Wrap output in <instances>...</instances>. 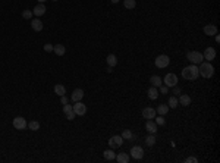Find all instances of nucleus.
<instances>
[{
  "instance_id": "nucleus-40",
  "label": "nucleus",
  "mask_w": 220,
  "mask_h": 163,
  "mask_svg": "<svg viewBox=\"0 0 220 163\" xmlns=\"http://www.w3.org/2000/svg\"><path fill=\"white\" fill-rule=\"evenodd\" d=\"M38 2H40V3H44V2H46V0H38Z\"/></svg>"
},
{
  "instance_id": "nucleus-21",
  "label": "nucleus",
  "mask_w": 220,
  "mask_h": 163,
  "mask_svg": "<svg viewBox=\"0 0 220 163\" xmlns=\"http://www.w3.org/2000/svg\"><path fill=\"white\" fill-rule=\"evenodd\" d=\"M106 62H107V65H109V66H116L117 65V57L116 56H115V54H109V56H107V57H106Z\"/></svg>"
},
{
  "instance_id": "nucleus-31",
  "label": "nucleus",
  "mask_w": 220,
  "mask_h": 163,
  "mask_svg": "<svg viewBox=\"0 0 220 163\" xmlns=\"http://www.w3.org/2000/svg\"><path fill=\"white\" fill-rule=\"evenodd\" d=\"M132 137H134V134L131 132L129 129H125V131L122 132V138L123 140H132Z\"/></svg>"
},
{
  "instance_id": "nucleus-27",
  "label": "nucleus",
  "mask_w": 220,
  "mask_h": 163,
  "mask_svg": "<svg viewBox=\"0 0 220 163\" xmlns=\"http://www.w3.org/2000/svg\"><path fill=\"white\" fill-rule=\"evenodd\" d=\"M177 104H179V102H177L176 96H172L170 98H169V103H167V106H169V107H172V109H176Z\"/></svg>"
},
{
  "instance_id": "nucleus-17",
  "label": "nucleus",
  "mask_w": 220,
  "mask_h": 163,
  "mask_svg": "<svg viewBox=\"0 0 220 163\" xmlns=\"http://www.w3.org/2000/svg\"><path fill=\"white\" fill-rule=\"evenodd\" d=\"M31 28H32L34 31H37V32H38V31L43 30V22H41V21H40L38 18L32 19V21H31Z\"/></svg>"
},
{
  "instance_id": "nucleus-35",
  "label": "nucleus",
  "mask_w": 220,
  "mask_h": 163,
  "mask_svg": "<svg viewBox=\"0 0 220 163\" xmlns=\"http://www.w3.org/2000/svg\"><path fill=\"white\" fill-rule=\"evenodd\" d=\"M60 103L62 104H67V103H69V98H67L66 96H60Z\"/></svg>"
},
{
  "instance_id": "nucleus-37",
  "label": "nucleus",
  "mask_w": 220,
  "mask_h": 163,
  "mask_svg": "<svg viewBox=\"0 0 220 163\" xmlns=\"http://www.w3.org/2000/svg\"><path fill=\"white\" fill-rule=\"evenodd\" d=\"M185 162H186V163H197V162H198V159H195V157H188Z\"/></svg>"
},
{
  "instance_id": "nucleus-2",
  "label": "nucleus",
  "mask_w": 220,
  "mask_h": 163,
  "mask_svg": "<svg viewBox=\"0 0 220 163\" xmlns=\"http://www.w3.org/2000/svg\"><path fill=\"white\" fill-rule=\"evenodd\" d=\"M198 75H200V72H198L197 65H191V66H186V68H183L182 69V77L185 79L194 81V79L198 78Z\"/></svg>"
},
{
  "instance_id": "nucleus-9",
  "label": "nucleus",
  "mask_w": 220,
  "mask_h": 163,
  "mask_svg": "<svg viewBox=\"0 0 220 163\" xmlns=\"http://www.w3.org/2000/svg\"><path fill=\"white\" fill-rule=\"evenodd\" d=\"M129 153H131V156L134 157V159H136V160L142 159V156H144V150L141 148V145H134Z\"/></svg>"
},
{
  "instance_id": "nucleus-20",
  "label": "nucleus",
  "mask_w": 220,
  "mask_h": 163,
  "mask_svg": "<svg viewBox=\"0 0 220 163\" xmlns=\"http://www.w3.org/2000/svg\"><path fill=\"white\" fill-rule=\"evenodd\" d=\"M103 156H104V159H106V160H115V159H116V153H115V151H113V148H110V150H106L103 153Z\"/></svg>"
},
{
  "instance_id": "nucleus-19",
  "label": "nucleus",
  "mask_w": 220,
  "mask_h": 163,
  "mask_svg": "<svg viewBox=\"0 0 220 163\" xmlns=\"http://www.w3.org/2000/svg\"><path fill=\"white\" fill-rule=\"evenodd\" d=\"M177 102L181 103L182 106H189L191 104V97L188 96V94H182V96L177 98Z\"/></svg>"
},
{
  "instance_id": "nucleus-30",
  "label": "nucleus",
  "mask_w": 220,
  "mask_h": 163,
  "mask_svg": "<svg viewBox=\"0 0 220 163\" xmlns=\"http://www.w3.org/2000/svg\"><path fill=\"white\" fill-rule=\"evenodd\" d=\"M123 5H125L126 9H134V7L136 6V2H135V0H125Z\"/></svg>"
},
{
  "instance_id": "nucleus-25",
  "label": "nucleus",
  "mask_w": 220,
  "mask_h": 163,
  "mask_svg": "<svg viewBox=\"0 0 220 163\" xmlns=\"http://www.w3.org/2000/svg\"><path fill=\"white\" fill-rule=\"evenodd\" d=\"M150 82H151L153 87H160V85L163 84V82H161V78H160L159 75H153V77L150 78Z\"/></svg>"
},
{
  "instance_id": "nucleus-33",
  "label": "nucleus",
  "mask_w": 220,
  "mask_h": 163,
  "mask_svg": "<svg viewBox=\"0 0 220 163\" xmlns=\"http://www.w3.org/2000/svg\"><path fill=\"white\" fill-rule=\"evenodd\" d=\"M154 122H156V123H157V125H165V123H166L165 118H163V116H161V115H160L159 118H156V121H154Z\"/></svg>"
},
{
  "instance_id": "nucleus-18",
  "label": "nucleus",
  "mask_w": 220,
  "mask_h": 163,
  "mask_svg": "<svg viewBox=\"0 0 220 163\" xmlns=\"http://www.w3.org/2000/svg\"><path fill=\"white\" fill-rule=\"evenodd\" d=\"M53 52H55L57 56H63L65 52H66V48H65L63 44H56V46H53Z\"/></svg>"
},
{
  "instance_id": "nucleus-6",
  "label": "nucleus",
  "mask_w": 220,
  "mask_h": 163,
  "mask_svg": "<svg viewBox=\"0 0 220 163\" xmlns=\"http://www.w3.org/2000/svg\"><path fill=\"white\" fill-rule=\"evenodd\" d=\"M73 107V112H75V115L78 116H84L87 113V106L84 104V103L81 102H75V104L72 106Z\"/></svg>"
},
{
  "instance_id": "nucleus-28",
  "label": "nucleus",
  "mask_w": 220,
  "mask_h": 163,
  "mask_svg": "<svg viewBox=\"0 0 220 163\" xmlns=\"http://www.w3.org/2000/svg\"><path fill=\"white\" fill-rule=\"evenodd\" d=\"M145 144L150 145V147H153L154 144H156V137H154V134H150L148 137L145 138Z\"/></svg>"
},
{
  "instance_id": "nucleus-32",
  "label": "nucleus",
  "mask_w": 220,
  "mask_h": 163,
  "mask_svg": "<svg viewBox=\"0 0 220 163\" xmlns=\"http://www.w3.org/2000/svg\"><path fill=\"white\" fill-rule=\"evenodd\" d=\"M22 18H24V19H31V18H32V10L25 9L24 12H22Z\"/></svg>"
},
{
  "instance_id": "nucleus-5",
  "label": "nucleus",
  "mask_w": 220,
  "mask_h": 163,
  "mask_svg": "<svg viewBox=\"0 0 220 163\" xmlns=\"http://www.w3.org/2000/svg\"><path fill=\"white\" fill-rule=\"evenodd\" d=\"M12 125L15 129H25V128L28 127V123H26V121H25V118H22V116H16L15 119H13L12 122Z\"/></svg>"
},
{
  "instance_id": "nucleus-7",
  "label": "nucleus",
  "mask_w": 220,
  "mask_h": 163,
  "mask_svg": "<svg viewBox=\"0 0 220 163\" xmlns=\"http://www.w3.org/2000/svg\"><path fill=\"white\" fill-rule=\"evenodd\" d=\"M122 144H123L122 135H113V137H112V138L109 140L110 148H117V147H120Z\"/></svg>"
},
{
  "instance_id": "nucleus-23",
  "label": "nucleus",
  "mask_w": 220,
  "mask_h": 163,
  "mask_svg": "<svg viewBox=\"0 0 220 163\" xmlns=\"http://www.w3.org/2000/svg\"><path fill=\"white\" fill-rule=\"evenodd\" d=\"M55 93L57 94V96H65V94H66V88H65V85L56 84L55 85Z\"/></svg>"
},
{
  "instance_id": "nucleus-36",
  "label": "nucleus",
  "mask_w": 220,
  "mask_h": 163,
  "mask_svg": "<svg viewBox=\"0 0 220 163\" xmlns=\"http://www.w3.org/2000/svg\"><path fill=\"white\" fill-rule=\"evenodd\" d=\"M167 88L169 87H166V85H160V93L161 94H167Z\"/></svg>"
},
{
  "instance_id": "nucleus-34",
  "label": "nucleus",
  "mask_w": 220,
  "mask_h": 163,
  "mask_svg": "<svg viewBox=\"0 0 220 163\" xmlns=\"http://www.w3.org/2000/svg\"><path fill=\"white\" fill-rule=\"evenodd\" d=\"M44 50H46L47 53H49V52H53V46H51V44H49V43H47V44H44Z\"/></svg>"
},
{
  "instance_id": "nucleus-3",
  "label": "nucleus",
  "mask_w": 220,
  "mask_h": 163,
  "mask_svg": "<svg viewBox=\"0 0 220 163\" xmlns=\"http://www.w3.org/2000/svg\"><path fill=\"white\" fill-rule=\"evenodd\" d=\"M186 59L192 63V65H198V63H201L204 61V57H202V53L200 52H188L186 54Z\"/></svg>"
},
{
  "instance_id": "nucleus-38",
  "label": "nucleus",
  "mask_w": 220,
  "mask_h": 163,
  "mask_svg": "<svg viewBox=\"0 0 220 163\" xmlns=\"http://www.w3.org/2000/svg\"><path fill=\"white\" fill-rule=\"evenodd\" d=\"M173 93H175V94H181V88L175 85V91H173Z\"/></svg>"
},
{
  "instance_id": "nucleus-4",
  "label": "nucleus",
  "mask_w": 220,
  "mask_h": 163,
  "mask_svg": "<svg viewBox=\"0 0 220 163\" xmlns=\"http://www.w3.org/2000/svg\"><path fill=\"white\" fill-rule=\"evenodd\" d=\"M154 63H156V66H157V68L163 69V68H167V66H169V63H170V59H169V56H166V54H160V56H157V57H156Z\"/></svg>"
},
{
  "instance_id": "nucleus-15",
  "label": "nucleus",
  "mask_w": 220,
  "mask_h": 163,
  "mask_svg": "<svg viewBox=\"0 0 220 163\" xmlns=\"http://www.w3.org/2000/svg\"><path fill=\"white\" fill-rule=\"evenodd\" d=\"M145 128H147V131H148L150 134H156V132H157V123H156L153 119H147Z\"/></svg>"
},
{
  "instance_id": "nucleus-13",
  "label": "nucleus",
  "mask_w": 220,
  "mask_h": 163,
  "mask_svg": "<svg viewBox=\"0 0 220 163\" xmlns=\"http://www.w3.org/2000/svg\"><path fill=\"white\" fill-rule=\"evenodd\" d=\"M82 97H84V91L81 90V88H76V90H73V93L71 94V100H72L73 103L81 102V100H82Z\"/></svg>"
},
{
  "instance_id": "nucleus-14",
  "label": "nucleus",
  "mask_w": 220,
  "mask_h": 163,
  "mask_svg": "<svg viewBox=\"0 0 220 163\" xmlns=\"http://www.w3.org/2000/svg\"><path fill=\"white\" fill-rule=\"evenodd\" d=\"M204 34H206V36H210V37L216 36V34H217V27L213 24L206 25V27H204Z\"/></svg>"
},
{
  "instance_id": "nucleus-16",
  "label": "nucleus",
  "mask_w": 220,
  "mask_h": 163,
  "mask_svg": "<svg viewBox=\"0 0 220 163\" xmlns=\"http://www.w3.org/2000/svg\"><path fill=\"white\" fill-rule=\"evenodd\" d=\"M44 13H46V6H44L43 3H38V5L32 9V15H35V16H43Z\"/></svg>"
},
{
  "instance_id": "nucleus-8",
  "label": "nucleus",
  "mask_w": 220,
  "mask_h": 163,
  "mask_svg": "<svg viewBox=\"0 0 220 163\" xmlns=\"http://www.w3.org/2000/svg\"><path fill=\"white\" fill-rule=\"evenodd\" d=\"M177 84V77L176 73H167L165 77V85L166 87H175Z\"/></svg>"
},
{
  "instance_id": "nucleus-41",
  "label": "nucleus",
  "mask_w": 220,
  "mask_h": 163,
  "mask_svg": "<svg viewBox=\"0 0 220 163\" xmlns=\"http://www.w3.org/2000/svg\"><path fill=\"white\" fill-rule=\"evenodd\" d=\"M53 2H57V0H53Z\"/></svg>"
},
{
  "instance_id": "nucleus-22",
  "label": "nucleus",
  "mask_w": 220,
  "mask_h": 163,
  "mask_svg": "<svg viewBox=\"0 0 220 163\" xmlns=\"http://www.w3.org/2000/svg\"><path fill=\"white\" fill-rule=\"evenodd\" d=\"M169 106H167V104H160L159 107L156 109V113H159V115H161V116H165L166 113H167V112H169Z\"/></svg>"
},
{
  "instance_id": "nucleus-26",
  "label": "nucleus",
  "mask_w": 220,
  "mask_h": 163,
  "mask_svg": "<svg viewBox=\"0 0 220 163\" xmlns=\"http://www.w3.org/2000/svg\"><path fill=\"white\" fill-rule=\"evenodd\" d=\"M148 97H150L151 100H156V98L159 97V91H157V87H151V88H148Z\"/></svg>"
},
{
  "instance_id": "nucleus-29",
  "label": "nucleus",
  "mask_w": 220,
  "mask_h": 163,
  "mask_svg": "<svg viewBox=\"0 0 220 163\" xmlns=\"http://www.w3.org/2000/svg\"><path fill=\"white\" fill-rule=\"evenodd\" d=\"M28 128H30L31 131H38V129H40V122L31 121L30 123H28Z\"/></svg>"
},
{
  "instance_id": "nucleus-11",
  "label": "nucleus",
  "mask_w": 220,
  "mask_h": 163,
  "mask_svg": "<svg viewBox=\"0 0 220 163\" xmlns=\"http://www.w3.org/2000/svg\"><path fill=\"white\" fill-rule=\"evenodd\" d=\"M202 57H204L207 62L214 61V59H216V50H214L213 47H207L206 48V52L202 53Z\"/></svg>"
},
{
  "instance_id": "nucleus-1",
  "label": "nucleus",
  "mask_w": 220,
  "mask_h": 163,
  "mask_svg": "<svg viewBox=\"0 0 220 163\" xmlns=\"http://www.w3.org/2000/svg\"><path fill=\"white\" fill-rule=\"evenodd\" d=\"M198 72L204 78H211L214 75V68L211 65V62H201L200 68H198Z\"/></svg>"
},
{
  "instance_id": "nucleus-12",
  "label": "nucleus",
  "mask_w": 220,
  "mask_h": 163,
  "mask_svg": "<svg viewBox=\"0 0 220 163\" xmlns=\"http://www.w3.org/2000/svg\"><path fill=\"white\" fill-rule=\"evenodd\" d=\"M142 116H144L145 119H154V118H156V109L144 107L142 109Z\"/></svg>"
},
{
  "instance_id": "nucleus-24",
  "label": "nucleus",
  "mask_w": 220,
  "mask_h": 163,
  "mask_svg": "<svg viewBox=\"0 0 220 163\" xmlns=\"http://www.w3.org/2000/svg\"><path fill=\"white\" fill-rule=\"evenodd\" d=\"M115 160H117L119 163H128L129 162V156L126 154V153H119Z\"/></svg>"
},
{
  "instance_id": "nucleus-39",
  "label": "nucleus",
  "mask_w": 220,
  "mask_h": 163,
  "mask_svg": "<svg viewBox=\"0 0 220 163\" xmlns=\"http://www.w3.org/2000/svg\"><path fill=\"white\" fill-rule=\"evenodd\" d=\"M117 2H119V0H112V3H117Z\"/></svg>"
},
{
  "instance_id": "nucleus-10",
  "label": "nucleus",
  "mask_w": 220,
  "mask_h": 163,
  "mask_svg": "<svg viewBox=\"0 0 220 163\" xmlns=\"http://www.w3.org/2000/svg\"><path fill=\"white\" fill-rule=\"evenodd\" d=\"M63 113L66 115V119H69V121H73L75 119V112H73V107L67 103V104H63Z\"/></svg>"
}]
</instances>
